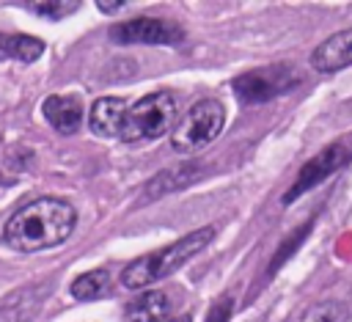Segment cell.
Listing matches in <instances>:
<instances>
[{
  "mask_svg": "<svg viewBox=\"0 0 352 322\" xmlns=\"http://www.w3.org/2000/svg\"><path fill=\"white\" fill-rule=\"evenodd\" d=\"M77 226V212L63 198H36L16 209L3 226V242L19 253H36L55 248L72 237Z\"/></svg>",
  "mask_w": 352,
  "mask_h": 322,
  "instance_id": "6da1fadb",
  "label": "cell"
},
{
  "mask_svg": "<svg viewBox=\"0 0 352 322\" xmlns=\"http://www.w3.org/2000/svg\"><path fill=\"white\" fill-rule=\"evenodd\" d=\"M212 237H214V228L212 226H204V228L190 231L182 239H176V242H170V245H165V248H160L154 253H146V256L135 259L132 264L124 267L121 283L126 289H146V286H151L154 281L170 275L184 261H190L195 253H201L212 242Z\"/></svg>",
  "mask_w": 352,
  "mask_h": 322,
  "instance_id": "7a4b0ae2",
  "label": "cell"
},
{
  "mask_svg": "<svg viewBox=\"0 0 352 322\" xmlns=\"http://www.w3.org/2000/svg\"><path fill=\"white\" fill-rule=\"evenodd\" d=\"M176 124V96L170 91H154L126 105L118 138L124 143H143L162 138Z\"/></svg>",
  "mask_w": 352,
  "mask_h": 322,
  "instance_id": "3957f363",
  "label": "cell"
},
{
  "mask_svg": "<svg viewBox=\"0 0 352 322\" xmlns=\"http://www.w3.org/2000/svg\"><path fill=\"white\" fill-rule=\"evenodd\" d=\"M223 124H226V107L217 99H201L184 113L179 124H173L170 146L179 154L201 151L223 132Z\"/></svg>",
  "mask_w": 352,
  "mask_h": 322,
  "instance_id": "277c9868",
  "label": "cell"
},
{
  "mask_svg": "<svg viewBox=\"0 0 352 322\" xmlns=\"http://www.w3.org/2000/svg\"><path fill=\"white\" fill-rule=\"evenodd\" d=\"M297 83H300V74L292 66L272 63V66H261V69H253V72L234 77L231 91L245 105H264V102L286 94L289 88H294Z\"/></svg>",
  "mask_w": 352,
  "mask_h": 322,
  "instance_id": "5b68a950",
  "label": "cell"
},
{
  "mask_svg": "<svg viewBox=\"0 0 352 322\" xmlns=\"http://www.w3.org/2000/svg\"><path fill=\"white\" fill-rule=\"evenodd\" d=\"M110 39L116 44H182L184 30L170 19L138 17L110 28Z\"/></svg>",
  "mask_w": 352,
  "mask_h": 322,
  "instance_id": "8992f818",
  "label": "cell"
},
{
  "mask_svg": "<svg viewBox=\"0 0 352 322\" xmlns=\"http://www.w3.org/2000/svg\"><path fill=\"white\" fill-rule=\"evenodd\" d=\"M349 160V149L344 143H330L324 146L319 154H314L297 173L292 190L283 195V204H294L300 195H305L308 190H314L316 184H322L327 176H333L338 168H344V162Z\"/></svg>",
  "mask_w": 352,
  "mask_h": 322,
  "instance_id": "52a82bcc",
  "label": "cell"
},
{
  "mask_svg": "<svg viewBox=\"0 0 352 322\" xmlns=\"http://www.w3.org/2000/svg\"><path fill=\"white\" fill-rule=\"evenodd\" d=\"M352 63V28L333 33L330 39H324L314 52H311V66L322 74H333L341 72Z\"/></svg>",
  "mask_w": 352,
  "mask_h": 322,
  "instance_id": "ba28073f",
  "label": "cell"
},
{
  "mask_svg": "<svg viewBox=\"0 0 352 322\" xmlns=\"http://www.w3.org/2000/svg\"><path fill=\"white\" fill-rule=\"evenodd\" d=\"M41 113H44V118L60 135H72L82 124V105L74 96H58V94H52V96H47L41 102Z\"/></svg>",
  "mask_w": 352,
  "mask_h": 322,
  "instance_id": "9c48e42d",
  "label": "cell"
},
{
  "mask_svg": "<svg viewBox=\"0 0 352 322\" xmlns=\"http://www.w3.org/2000/svg\"><path fill=\"white\" fill-rule=\"evenodd\" d=\"M124 113H126V102L118 96H102L91 105L88 110V124L96 135L102 138H118L121 124H124Z\"/></svg>",
  "mask_w": 352,
  "mask_h": 322,
  "instance_id": "30bf717a",
  "label": "cell"
},
{
  "mask_svg": "<svg viewBox=\"0 0 352 322\" xmlns=\"http://www.w3.org/2000/svg\"><path fill=\"white\" fill-rule=\"evenodd\" d=\"M168 311H170V300L165 292H146L126 305L124 322H162Z\"/></svg>",
  "mask_w": 352,
  "mask_h": 322,
  "instance_id": "8fae6325",
  "label": "cell"
},
{
  "mask_svg": "<svg viewBox=\"0 0 352 322\" xmlns=\"http://www.w3.org/2000/svg\"><path fill=\"white\" fill-rule=\"evenodd\" d=\"M44 52V41L41 39H33V36H25V33H16V36H8V33H0V61H22V63H33L36 58H41Z\"/></svg>",
  "mask_w": 352,
  "mask_h": 322,
  "instance_id": "7c38bea8",
  "label": "cell"
},
{
  "mask_svg": "<svg viewBox=\"0 0 352 322\" xmlns=\"http://www.w3.org/2000/svg\"><path fill=\"white\" fill-rule=\"evenodd\" d=\"M107 289H110V272H107V270L82 272V275L74 278L72 286H69L72 297H77V300H96V297L107 294Z\"/></svg>",
  "mask_w": 352,
  "mask_h": 322,
  "instance_id": "4fadbf2b",
  "label": "cell"
},
{
  "mask_svg": "<svg viewBox=\"0 0 352 322\" xmlns=\"http://www.w3.org/2000/svg\"><path fill=\"white\" fill-rule=\"evenodd\" d=\"M341 316H344V308L338 303H322L305 316V322H341Z\"/></svg>",
  "mask_w": 352,
  "mask_h": 322,
  "instance_id": "5bb4252c",
  "label": "cell"
},
{
  "mask_svg": "<svg viewBox=\"0 0 352 322\" xmlns=\"http://www.w3.org/2000/svg\"><path fill=\"white\" fill-rule=\"evenodd\" d=\"M30 8L38 11V14H44V17L58 19V17H66L69 11H77L80 3H30Z\"/></svg>",
  "mask_w": 352,
  "mask_h": 322,
  "instance_id": "9a60e30c",
  "label": "cell"
},
{
  "mask_svg": "<svg viewBox=\"0 0 352 322\" xmlns=\"http://www.w3.org/2000/svg\"><path fill=\"white\" fill-rule=\"evenodd\" d=\"M231 308H234V303L226 297L223 303H217V305L209 311V319H206V322H228V316H231Z\"/></svg>",
  "mask_w": 352,
  "mask_h": 322,
  "instance_id": "2e32d148",
  "label": "cell"
},
{
  "mask_svg": "<svg viewBox=\"0 0 352 322\" xmlns=\"http://www.w3.org/2000/svg\"><path fill=\"white\" fill-rule=\"evenodd\" d=\"M126 3H121V0H113V3H107V0H99L96 3V8L99 11H118V8H124Z\"/></svg>",
  "mask_w": 352,
  "mask_h": 322,
  "instance_id": "e0dca14e",
  "label": "cell"
},
{
  "mask_svg": "<svg viewBox=\"0 0 352 322\" xmlns=\"http://www.w3.org/2000/svg\"><path fill=\"white\" fill-rule=\"evenodd\" d=\"M162 322H192V316H190V314H179V316H173V319H162Z\"/></svg>",
  "mask_w": 352,
  "mask_h": 322,
  "instance_id": "ac0fdd59",
  "label": "cell"
}]
</instances>
